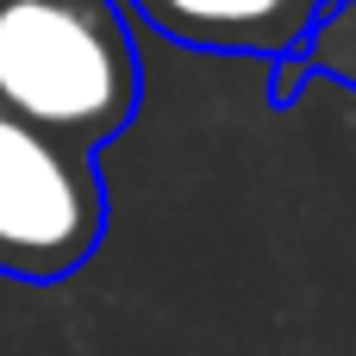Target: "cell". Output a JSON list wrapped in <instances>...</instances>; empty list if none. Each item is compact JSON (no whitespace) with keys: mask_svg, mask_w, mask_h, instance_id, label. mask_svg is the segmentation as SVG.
I'll return each instance as SVG.
<instances>
[{"mask_svg":"<svg viewBox=\"0 0 356 356\" xmlns=\"http://www.w3.org/2000/svg\"><path fill=\"white\" fill-rule=\"evenodd\" d=\"M0 106L94 156L125 138L144 106L125 0H0Z\"/></svg>","mask_w":356,"mask_h":356,"instance_id":"1","label":"cell"},{"mask_svg":"<svg viewBox=\"0 0 356 356\" xmlns=\"http://www.w3.org/2000/svg\"><path fill=\"white\" fill-rule=\"evenodd\" d=\"M106 238L100 156L0 106V275L25 288L69 282Z\"/></svg>","mask_w":356,"mask_h":356,"instance_id":"2","label":"cell"},{"mask_svg":"<svg viewBox=\"0 0 356 356\" xmlns=\"http://www.w3.org/2000/svg\"><path fill=\"white\" fill-rule=\"evenodd\" d=\"M156 38L207 56H282L332 0H125Z\"/></svg>","mask_w":356,"mask_h":356,"instance_id":"3","label":"cell"},{"mask_svg":"<svg viewBox=\"0 0 356 356\" xmlns=\"http://www.w3.org/2000/svg\"><path fill=\"white\" fill-rule=\"evenodd\" d=\"M307 81H338L356 94V0H332L294 50L269 56V106H294Z\"/></svg>","mask_w":356,"mask_h":356,"instance_id":"4","label":"cell"}]
</instances>
